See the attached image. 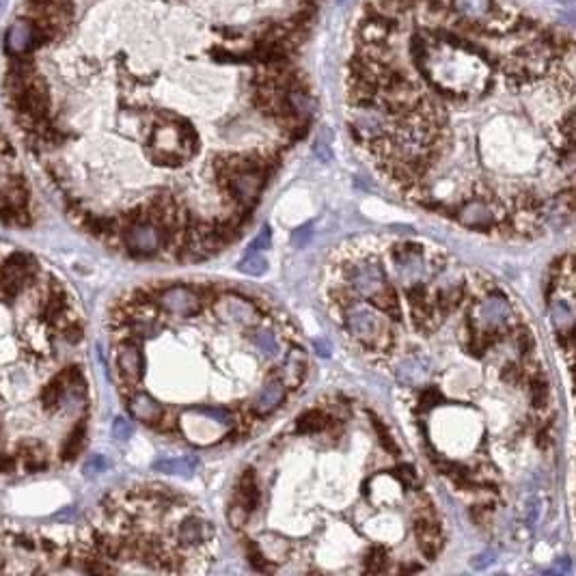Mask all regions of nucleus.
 Returning a JSON list of instances; mask_svg holds the SVG:
<instances>
[{"mask_svg":"<svg viewBox=\"0 0 576 576\" xmlns=\"http://www.w3.org/2000/svg\"><path fill=\"white\" fill-rule=\"evenodd\" d=\"M522 375H524L522 369H520L518 365L510 363V365L503 367V371H501V380L507 382V384H518V380L522 378Z\"/></svg>","mask_w":576,"mask_h":576,"instance_id":"obj_33","label":"nucleus"},{"mask_svg":"<svg viewBox=\"0 0 576 576\" xmlns=\"http://www.w3.org/2000/svg\"><path fill=\"white\" fill-rule=\"evenodd\" d=\"M283 399H285V384H283L281 380H272V382H268V384L261 389V393L257 395L255 404H253V410H255L259 417H266V415H270V412L277 410V408L281 406Z\"/></svg>","mask_w":576,"mask_h":576,"instance_id":"obj_14","label":"nucleus"},{"mask_svg":"<svg viewBox=\"0 0 576 576\" xmlns=\"http://www.w3.org/2000/svg\"><path fill=\"white\" fill-rule=\"evenodd\" d=\"M194 412L199 415H206L210 419H216L220 423H231V415L227 410H222V408H192Z\"/></svg>","mask_w":576,"mask_h":576,"instance_id":"obj_36","label":"nucleus"},{"mask_svg":"<svg viewBox=\"0 0 576 576\" xmlns=\"http://www.w3.org/2000/svg\"><path fill=\"white\" fill-rule=\"evenodd\" d=\"M561 3H570V0H561Z\"/></svg>","mask_w":576,"mask_h":576,"instance_id":"obj_40","label":"nucleus"},{"mask_svg":"<svg viewBox=\"0 0 576 576\" xmlns=\"http://www.w3.org/2000/svg\"><path fill=\"white\" fill-rule=\"evenodd\" d=\"M270 240H272L270 229H268V227H261L259 236H257L253 242H250V246H248V253H261L264 248H268V246H270Z\"/></svg>","mask_w":576,"mask_h":576,"instance_id":"obj_32","label":"nucleus"},{"mask_svg":"<svg viewBox=\"0 0 576 576\" xmlns=\"http://www.w3.org/2000/svg\"><path fill=\"white\" fill-rule=\"evenodd\" d=\"M0 141H3V136H0Z\"/></svg>","mask_w":576,"mask_h":576,"instance_id":"obj_42","label":"nucleus"},{"mask_svg":"<svg viewBox=\"0 0 576 576\" xmlns=\"http://www.w3.org/2000/svg\"><path fill=\"white\" fill-rule=\"evenodd\" d=\"M339 3H343V0H339Z\"/></svg>","mask_w":576,"mask_h":576,"instance_id":"obj_41","label":"nucleus"},{"mask_svg":"<svg viewBox=\"0 0 576 576\" xmlns=\"http://www.w3.org/2000/svg\"><path fill=\"white\" fill-rule=\"evenodd\" d=\"M108 468V460L104 458V456H93V458H89L87 460V464H85V475H99V473H104Z\"/></svg>","mask_w":576,"mask_h":576,"instance_id":"obj_31","label":"nucleus"},{"mask_svg":"<svg viewBox=\"0 0 576 576\" xmlns=\"http://www.w3.org/2000/svg\"><path fill=\"white\" fill-rule=\"evenodd\" d=\"M533 347H535V339L529 331H520L518 333V350H520V354L524 359H529L531 352H533Z\"/></svg>","mask_w":576,"mask_h":576,"instance_id":"obj_30","label":"nucleus"},{"mask_svg":"<svg viewBox=\"0 0 576 576\" xmlns=\"http://www.w3.org/2000/svg\"><path fill=\"white\" fill-rule=\"evenodd\" d=\"M240 272L250 274V277H261L268 270V261L261 253H246V257L238 264Z\"/></svg>","mask_w":576,"mask_h":576,"instance_id":"obj_21","label":"nucleus"},{"mask_svg":"<svg viewBox=\"0 0 576 576\" xmlns=\"http://www.w3.org/2000/svg\"><path fill=\"white\" fill-rule=\"evenodd\" d=\"M175 535H178L180 546L196 548V546H206L208 542H212L214 527L203 516H188L178 524V533Z\"/></svg>","mask_w":576,"mask_h":576,"instance_id":"obj_11","label":"nucleus"},{"mask_svg":"<svg viewBox=\"0 0 576 576\" xmlns=\"http://www.w3.org/2000/svg\"><path fill=\"white\" fill-rule=\"evenodd\" d=\"M397 473H399V480H402V484H404V486H412V484H417V473H415V468H412V466H399V468H397Z\"/></svg>","mask_w":576,"mask_h":576,"instance_id":"obj_37","label":"nucleus"},{"mask_svg":"<svg viewBox=\"0 0 576 576\" xmlns=\"http://www.w3.org/2000/svg\"><path fill=\"white\" fill-rule=\"evenodd\" d=\"M329 423H331V419H329L326 415H324V412H319V410H309V412H305V415L298 417V421H296V430H298L300 434H317V432H322V430H326Z\"/></svg>","mask_w":576,"mask_h":576,"instance_id":"obj_18","label":"nucleus"},{"mask_svg":"<svg viewBox=\"0 0 576 576\" xmlns=\"http://www.w3.org/2000/svg\"><path fill=\"white\" fill-rule=\"evenodd\" d=\"M156 303L162 311L175 317H192L201 311V298L186 285H171L156 296Z\"/></svg>","mask_w":576,"mask_h":576,"instance_id":"obj_6","label":"nucleus"},{"mask_svg":"<svg viewBox=\"0 0 576 576\" xmlns=\"http://www.w3.org/2000/svg\"><path fill=\"white\" fill-rule=\"evenodd\" d=\"M458 220L464 224V227L477 229V231H490L496 227L498 216L492 210V206L486 201V199H473V201H466L458 212H456Z\"/></svg>","mask_w":576,"mask_h":576,"instance_id":"obj_9","label":"nucleus"},{"mask_svg":"<svg viewBox=\"0 0 576 576\" xmlns=\"http://www.w3.org/2000/svg\"><path fill=\"white\" fill-rule=\"evenodd\" d=\"M529 393H531V404H533V408L544 410L546 404H548V384H546V380H542L540 373L531 375V380H529Z\"/></svg>","mask_w":576,"mask_h":576,"instance_id":"obj_20","label":"nucleus"},{"mask_svg":"<svg viewBox=\"0 0 576 576\" xmlns=\"http://www.w3.org/2000/svg\"><path fill=\"white\" fill-rule=\"evenodd\" d=\"M540 498L535 496V498H529V503H527V507H524V516H527V520L529 522H535L538 520V516H540Z\"/></svg>","mask_w":576,"mask_h":576,"instance_id":"obj_38","label":"nucleus"},{"mask_svg":"<svg viewBox=\"0 0 576 576\" xmlns=\"http://www.w3.org/2000/svg\"><path fill=\"white\" fill-rule=\"evenodd\" d=\"M305 367H307V361H305V352L303 350L294 347L289 357L285 359V367H283V373H281V382L289 389H296L300 382L305 378Z\"/></svg>","mask_w":576,"mask_h":576,"instance_id":"obj_16","label":"nucleus"},{"mask_svg":"<svg viewBox=\"0 0 576 576\" xmlns=\"http://www.w3.org/2000/svg\"><path fill=\"white\" fill-rule=\"evenodd\" d=\"M345 285L352 289V294L359 300L361 298L369 300L378 291H382L389 285V281H387V274L378 261L365 259V261H359L345 270Z\"/></svg>","mask_w":576,"mask_h":576,"instance_id":"obj_3","label":"nucleus"},{"mask_svg":"<svg viewBox=\"0 0 576 576\" xmlns=\"http://www.w3.org/2000/svg\"><path fill=\"white\" fill-rule=\"evenodd\" d=\"M253 343H255V347L259 350V352H261L264 357H268V359H272V357L279 354V341H277V337H274L272 333H268V331L255 333Z\"/></svg>","mask_w":576,"mask_h":576,"instance_id":"obj_23","label":"nucleus"},{"mask_svg":"<svg viewBox=\"0 0 576 576\" xmlns=\"http://www.w3.org/2000/svg\"><path fill=\"white\" fill-rule=\"evenodd\" d=\"M423 375H425V369H423L421 361H417V359L406 361L397 371V378L402 380L404 384H419Z\"/></svg>","mask_w":576,"mask_h":576,"instance_id":"obj_22","label":"nucleus"},{"mask_svg":"<svg viewBox=\"0 0 576 576\" xmlns=\"http://www.w3.org/2000/svg\"><path fill=\"white\" fill-rule=\"evenodd\" d=\"M20 470V460L13 452H0V475H13Z\"/></svg>","mask_w":576,"mask_h":576,"instance_id":"obj_26","label":"nucleus"},{"mask_svg":"<svg viewBox=\"0 0 576 576\" xmlns=\"http://www.w3.org/2000/svg\"><path fill=\"white\" fill-rule=\"evenodd\" d=\"M214 311L222 322H231V324H248L255 317V307L250 305L248 300L233 298V296L216 300Z\"/></svg>","mask_w":576,"mask_h":576,"instance_id":"obj_12","label":"nucleus"},{"mask_svg":"<svg viewBox=\"0 0 576 576\" xmlns=\"http://www.w3.org/2000/svg\"><path fill=\"white\" fill-rule=\"evenodd\" d=\"M387 550L382 546H373L369 553H367V559H365V570L369 572H384L387 570Z\"/></svg>","mask_w":576,"mask_h":576,"instance_id":"obj_24","label":"nucleus"},{"mask_svg":"<svg viewBox=\"0 0 576 576\" xmlns=\"http://www.w3.org/2000/svg\"><path fill=\"white\" fill-rule=\"evenodd\" d=\"M371 417V423H373V430L378 432V438H380V442H382V447L387 449V452H391V454H399V449H397V445L393 442V438H391V434H389V430L384 428L382 425V421L375 417V415H369Z\"/></svg>","mask_w":576,"mask_h":576,"instance_id":"obj_25","label":"nucleus"},{"mask_svg":"<svg viewBox=\"0 0 576 576\" xmlns=\"http://www.w3.org/2000/svg\"><path fill=\"white\" fill-rule=\"evenodd\" d=\"M492 563H494V553H492V550H484V553L475 555V557L470 559V568H473V570H486V568H490Z\"/></svg>","mask_w":576,"mask_h":576,"instance_id":"obj_35","label":"nucleus"},{"mask_svg":"<svg viewBox=\"0 0 576 576\" xmlns=\"http://www.w3.org/2000/svg\"><path fill=\"white\" fill-rule=\"evenodd\" d=\"M550 317H553V324L557 333H570L572 331V307L568 305V300L563 298H553L550 300Z\"/></svg>","mask_w":576,"mask_h":576,"instance_id":"obj_17","label":"nucleus"},{"mask_svg":"<svg viewBox=\"0 0 576 576\" xmlns=\"http://www.w3.org/2000/svg\"><path fill=\"white\" fill-rule=\"evenodd\" d=\"M154 468L168 475H190L196 468V462L192 458H168V460H158Z\"/></svg>","mask_w":576,"mask_h":576,"instance_id":"obj_19","label":"nucleus"},{"mask_svg":"<svg viewBox=\"0 0 576 576\" xmlns=\"http://www.w3.org/2000/svg\"><path fill=\"white\" fill-rule=\"evenodd\" d=\"M85 445H87V421H85V417H80L76 423H73V428L69 430V434L63 438L61 449H59V460L63 464L73 462L80 456Z\"/></svg>","mask_w":576,"mask_h":576,"instance_id":"obj_13","label":"nucleus"},{"mask_svg":"<svg viewBox=\"0 0 576 576\" xmlns=\"http://www.w3.org/2000/svg\"><path fill=\"white\" fill-rule=\"evenodd\" d=\"M113 436L117 440H128L132 436V423L125 417H117L113 421Z\"/></svg>","mask_w":576,"mask_h":576,"instance_id":"obj_28","label":"nucleus"},{"mask_svg":"<svg viewBox=\"0 0 576 576\" xmlns=\"http://www.w3.org/2000/svg\"><path fill=\"white\" fill-rule=\"evenodd\" d=\"M121 244L132 257H154L164 248L166 231L152 218H136L119 231Z\"/></svg>","mask_w":576,"mask_h":576,"instance_id":"obj_2","label":"nucleus"},{"mask_svg":"<svg viewBox=\"0 0 576 576\" xmlns=\"http://www.w3.org/2000/svg\"><path fill=\"white\" fill-rule=\"evenodd\" d=\"M311 236H313V224L309 222V224H305V227H298L296 231H294V236H291V242H294V246H307V242L311 240Z\"/></svg>","mask_w":576,"mask_h":576,"instance_id":"obj_34","label":"nucleus"},{"mask_svg":"<svg viewBox=\"0 0 576 576\" xmlns=\"http://www.w3.org/2000/svg\"><path fill=\"white\" fill-rule=\"evenodd\" d=\"M115 359H117V369H119L123 387L128 389V393L134 391L145 373V361H143V352H141L138 343L132 337H125L117 345Z\"/></svg>","mask_w":576,"mask_h":576,"instance_id":"obj_5","label":"nucleus"},{"mask_svg":"<svg viewBox=\"0 0 576 576\" xmlns=\"http://www.w3.org/2000/svg\"><path fill=\"white\" fill-rule=\"evenodd\" d=\"M438 402H442V393L436 389V387H425L421 391V397H419V404H423V410L428 408H434Z\"/></svg>","mask_w":576,"mask_h":576,"instance_id":"obj_27","label":"nucleus"},{"mask_svg":"<svg viewBox=\"0 0 576 576\" xmlns=\"http://www.w3.org/2000/svg\"><path fill=\"white\" fill-rule=\"evenodd\" d=\"M125 402H128V410L130 415L145 423V425H152V428H158V423L164 419V408L162 404H158L152 395H147L143 391H130L125 393Z\"/></svg>","mask_w":576,"mask_h":576,"instance_id":"obj_10","label":"nucleus"},{"mask_svg":"<svg viewBox=\"0 0 576 576\" xmlns=\"http://www.w3.org/2000/svg\"><path fill=\"white\" fill-rule=\"evenodd\" d=\"M313 154L317 156V160H322V162H331L333 160V149H331V145H329V138H324V136H317V141H315V145H313Z\"/></svg>","mask_w":576,"mask_h":576,"instance_id":"obj_29","label":"nucleus"},{"mask_svg":"<svg viewBox=\"0 0 576 576\" xmlns=\"http://www.w3.org/2000/svg\"><path fill=\"white\" fill-rule=\"evenodd\" d=\"M48 37L43 31H39L35 24L27 17L15 20L9 31H7V39H5V48L11 57H22L31 52L33 48H39L41 43H45Z\"/></svg>","mask_w":576,"mask_h":576,"instance_id":"obj_8","label":"nucleus"},{"mask_svg":"<svg viewBox=\"0 0 576 576\" xmlns=\"http://www.w3.org/2000/svg\"><path fill=\"white\" fill-rule=\"evenodd\" d=\"M238 503L250 514L259 507V490H257V480H255V470L253 468H246L242 480H240V486H238Z\"/></svg>","mask_w":576,"mask_h":576,"instance_id":"obj_15","label":"nucleus"},{"mask_svg":"<svg viewBox=\"0 0 576 576\" xmlns=\"http://www.w3.org/2000/svg\"><path fill=\"white\" fill-rule=\"evenodd\" d=\"M347 333L373 352H387L391 345V329L382 313L354 303L345 309Z\"/></svg>","mask_w":576,"mask_h":576,"instance_id":"obj_1","label":"nucleus"},{"mask_svg":"<svg viewBox=\"0 0 576 576\" xmlns=\"http://www.w3.org/2000/svg\"><path fill=\"white\" fill-rule=\"evenodd\" d=\"M7 7V0H0V9H5Z\"/></svg>","mask_w":576,"mask_h":576,"instance_id":"obj_39","label":"nucleus"},{"mask_svg":"<svg viewBox=\"0 0 576 576\" xmlns=\"http://www.w3.org/2000/svg\"><path fill=\"white\" fill-rule=\"evenodd\" d=\"M266 175L261 171H238V173H231L227 178H222L220 184L227 186V190L231 192V196L236 201L244 208H250L257 196L261 192V186H264V180Z\"/></svg>","mask_w":576,"mask_h":576,"instance_id":"obj_7","label":"nucleus"},{"mask_svg":"<svg viewBox=\"0 0 576 576\" xmlns=\"http://www.w3.org/2000/svg\"><path fill=\"white\" fill-rule=\"evenodd\" d=\"M512 324V307L503 296H486L473 309V326L484 333H498Z\"/></svg>","mask_w":576,"mask_h":576,"instance_id":"obj_4","label":"nucleus"}]
</instances>
